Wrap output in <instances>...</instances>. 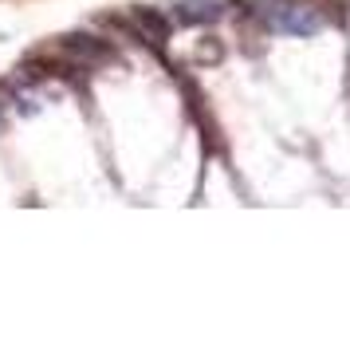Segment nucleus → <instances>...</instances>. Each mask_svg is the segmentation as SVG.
I'll return each mask as SVG.
<instances>
[{"label":"nucleus","mask_w":350,"mask_h":339,"mask_svg":"<svg viewBox=\"0 0 350 339\" xmlns=\"http://www.w3.org/2000/svg\"><path fill=\"white\" fill-rule=\"evenodd\" d=\"M264 20H268L275 32H287V36H315L327 24L307 4H275V8H264Z\"/></svg>","instance_id":"obj_1"},{"label":"nucleus","mask_w":350,"mask_h":339,"mask_svg":"<svg viewBox=\"0 0 350 339\" xmlns=\"http://www.w3.org/2000/svg\"><path fill=\"white\" fill-rule=\"evenodd\" d=\"M134 28L142 32L146 44H165L170 40V20L154 8H134Z\"/></svg>","instance_id":"obj_2"},{"label":"nucleus","mask_w":350,"mask_h":339,"mask_svg":"<svg viewBox=\"0 0 350 339\" xmlns=\"http://www.w3.org/2000/svg\"><path fill=\"white\" fill-rule=\"evenodd\" d=\"M224 4L221 0H185L181 4V20L185 24H213V20H221Z\"/></svg>","instance_id":"obj_3"},{"label":"nucleus","mask_w":350,"mask_h":339,"mask_svg":"<svg viewBox=\"0 0 350 339\" xmlns=\"http://www.w3.org/2000/svg\"><path fill=\"white\" fill-rule=\"evenodd\" d=\"M64 51H71V55H83V60H107L111 51L103 48L98 40H91V36H67L64 40Z\"/></svg>","instance_id":"obj_4"}]
</instances>
